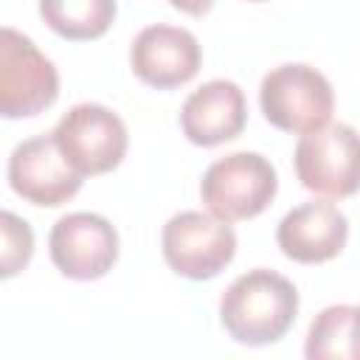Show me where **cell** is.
Masks as SVG:
<instances>
[{
	"label": "cell",
	"mask_w": 360,
	"mask_h": 360,
	"mask_svg": "<svg viewBox=\"0 0 360 360\" xmlns=\"http://www.w3.org/2000/svg\"><path fill=\"white\" fill-rule=\"evenodd\" d=\"M295 174L304 188L343 200L360 191V132L349 124H326L298 138Z\"/></svg>",
	"instance_id": "5b68a950"
},
{
	"label": "cell",
	"mask_w": 360,
	"mask_h": 360,
	"mask_svg": "<svg viewBox=\"0 0 360 360\" xmlns=\"http://www.w3.org/2000/svg\"><path fill=\"white\" fill-rule=\"evenodd\" d=\"M59 96L53 62L20 31H0V115L31 118L48 110Z\"/></svg>",
	"instance_id": "8992f818"
},
{
	"label": "cell",
	"mask_w": 360,
	"mask_h": 360,
	"mask_svg": "<svg viewBox=\"0 0 360 360\" xmlns=\"http://www.w3.org/2000/svg\"><path fill=\"white\" fill-rule=\"evenodd\" d=\"M352 304H332L315 315L307 332L304 354L309 360H346L349 352V332H352Z\"/></svg>",
	"instance_id": "5bb4252c"
},
{
	"label": "cell",
	"mask_w": 360,
	"mask_h": 360,
	"mask_svg": "<svg viewBox=\"0 0 360 360\" xmlns=\"http://www.w3.org/2000/svg\"><path fill=\"white\" fill-rule=\"evenodd\" d=\"M177 11H183V14H191V17H202V14H208L211 11V6L217 3V0H169Z\"/></svg>",
	"instance_id": "2e32d148"
},
{
	"label": "cell",
	"mask_w": 360,
	"mask_h": 360,
	"mask_svg": "<svg viewBox=\"0 0 360 360\" xmlns=\"http://www.w3.org/2000/svg\"><path fill=\"white\" fill-rule=\"evenodd\" d=\"M56 138V146L68 158V163L82 174H104L112 172L129 146L127 127L118 112H112L104 104H76L70 107L51 132Z\"/></svg>",
	"instance_id": "52a82bcc"
},
{
	"label": "cell",
	"mask_w": 360,
	"mask_h": 360,
	"mask_svg": "<svg viewBox=\"0 0 360 360\" xmlns=\"http://www.w3.org/2000/svg\"><path fill=\"white\" fill-rule=\"evenodd\" d=\"M259 107L276 129L307 135L329 124L335 93L329 79L312 65L287 62L264 73L259 84Z\"/></svg>",
	"instance_id": "7a4b0ae2"
},
{
	"label": "cell",
	"mask_w": 360,
	"mask_h": 360,
	"mask_svg": "<svg viewBox=\"0 0 360 360\" xmlns=\"http://www.w3.org/2000/svg\"><path fill=\"white\" fill-rule=\"evenodd\" d=\"M115 0H39V17L62 39H98L115 20Z\"/></svg>",
	"instance_id": "4fadbf2b"
},
{
	"label": "cell",
	"mask_w": 360,
	"mask_h": 360,
	"mask_svg": "<svg viewBox=\"0 0 360 360\" xmlns=\"http://www.w3.org/2000/svg\"><path fill=\"white\" fill-rule=\"evenodd\" d=\"M349 352L354 360H360V307L352 312V332H349Z\"/></svg>",
	"instance_id": "e0dca14e"
},
{
	"label": "cell",
	"mask_w": 360,
	"mask_h": 360,
	"mask_svg": "<svg viewBox=\"0 0 360 360\" xmlns=\"http://www.w3.org/2000/svg\"><path fill=\"white\" fill-rule=\"evenodd\" d=\"M278 191V174L273 163L259 152H233L214 160L200 180V197L205 208L225 219L259 217Z\"/></svg>",
	"instance_id": "3957f363"
},
{
	"label": "cell",
	"mask_w": 360,
	"mask_h": 360,
	"mask_svg": "<svg viewBox=\"0 0 360 360\" xmlns=\"http://www.w3.org/2000/svg\"><path fill=\"white\" fill-rule=\"evenodd\" d=\"M0 236H3L0 273H3V278H11V276H17L31 262V253H34V231H31V225L22 217H17L11 211H3L0 214Z\"/></svg>",
	"instance_id": "9a60e30c"
},
{
	"label": "cell",
	"mask_w": 360,
	"mask_h": 360,
	"mask_svg": "<svg viewBox=\"0 0 360 360\" xmlns=\"http://www.w3.org/2000/svg\"><path fill=\"white\" fill-rule=\"evenodd\" d=\"M250 3H264V0H250Z\"/></svg>",
	"instance_id": "ac0fdd59"
},
{
	"label": "cell",
	"mask_w": 360,
	"mask_h": 360,
	"mask_svg": "<svg viewBox=\"0 0 360 360\" xmlns=\"http://www.w3.org/2000/svg\"><path fill=\"white\" fill-rule=\"evenodd\" d=\"M298 315V290L276 270L256 267L228 284L219 298V323L242 346L281 340Z\"/></svg>",
	"instance_id": "6da1fadb"
},
{
	"label": "cell",
	"mask_w": 360,
	"mask_h": 360,
	"mask_svg": "<svg viewBox=\"0 0 360 360\" xmlns=\"http://www.w3.org/2000/svg\"><path fill=\"white\" fill-rule=\"evenodd\" d=\"M248 124L245 93L231 79H211L180 107V129L194 146H219L242 135Z\"/></svg>",
	"instance_id": "7c38bea8"
},
{
	"label": "cell",
	"mask_w": 360,
	"mask_h": 360,
	"mask_svg": "<svg viewBox=\"0 0 360 360\" xmlns=\"http://www.w3.org/2000/svg\"><path fill=\"white\" fill-rule=\"evenodd\" d=\"M349 239L346 214L329 200L301 202L287 211L276 228L281 253L298 264H321L335 259Z\"/></svg>",
	"instance_id": "8fae6325"
},
{
	"label": "cell",
	"mask_w": 360,
	"mask_h": 360,
	"mask_svg": "<svg viewBox=\"0 0 360 360\" xmlns=\"http://www.w3.org/2000/svg\"><path fill=\"white\" fill-rule=\"evenodd\" d=\"M160 250L166 264L191 281L219 276L236 256V233L231 222L211 211H180L166 219L160 233Z\"/></svg>",
	"instance_id": "277c9868"
},
{
	"label": "cell",
	"mask_w": 360,
	"mask_h": 360,
	"mask_svg": "<svg viewBox=\"0 0 360 360\" xmlns=\"http://www.w3.org/2000/svg\"><path fill=\"white\" fill-rule=\"evenodd\" d=\"M8 186L31 205L56 208L82 188V174L68 163L53 135H34L8 158Z\"/></svg>",
	"instance_id": "9c48e42d"
},
{
	"label": "cell",
	"mask_w": 360,
	"mask_h": 360,
	"mask_svg": "<svg viewBox=\"0 0 360 360\" xmlns=\"http://www.w3.org/2000/svg\"><path fill=\"white\" fill-rule=\"evenodd\" d=\"M53 267L73 281H96L118 262V231L93 211H73L53 222L48 236Z\"/></svg>",
	"instance_id": "ba28073f"
},
{
	"label": "cell",
	"mask_w": 360,
	"mask_h": 360,
	"mask_svg": "<svg viewBox=\"0 0 360 360\" xmlns=\"http://www.w3.org/2000/svg\"><path fill=\"white\" fill-rule=\"evenodd\" d=\"M202 65V51L188 28L155 22L135 34L129 45L132 73L158 90H172L197 76Z\"/></svg>",
	"instance_id": "30bf717a"
}]
</instances>
